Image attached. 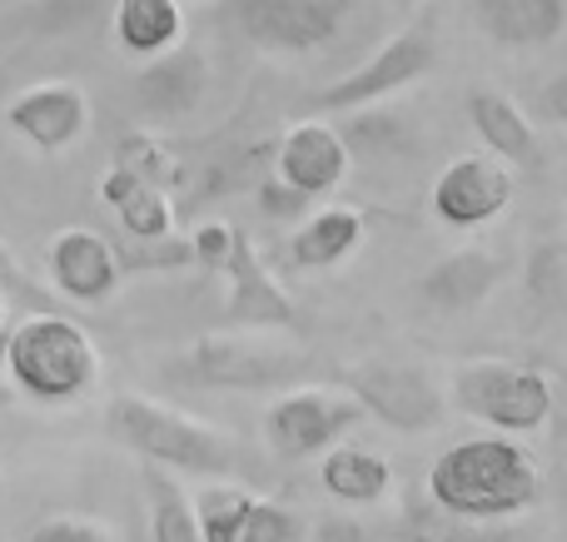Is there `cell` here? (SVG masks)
Wrapping results in <instances>:
<instances>
[{
  "label": "cell",
  "mask_w": 567,
  "mask_h": 542,
  "mask_svg": "<svg viewBox=\"0 0 567 542\" xmlns=\"http://www.w3.org/2000/svg\"><path fill=\"white\" fill-rule=\"evenodd\" d=\"M423 493L453 518L473 523H508L518 513H533L543 503V473L533 454L513 438H468V444L443 448L429 463Z\"/></svg>",
  "instance_id": "1"
},
{
  "label": "cell",
  "mask_w": 567,
  "mask_h": 542,
  "mask_svg": "<svg viewBox=\"0 0 567 542\" xmlns=\"http://www.w3.org/2000/svg\"><path fill=\"white\" fill-rule=\"evenodd\" d=\"M0 364L10 384L35 404H75L100 378V348L75 319L30 314L6 334Z\"/></svg>",
  "instance_id": "2"
},
{
  "label": "cell",
  "mask_w": 567,
  "mask_h": 542,
  "mask_svg": "<svg viewBox=\"0 0 567 542\" xmlns=\"http://www.w3.org/2000/svg\"><path fill=\"white\" fill-rule=\"evenodd\" d=\"M105 424L140 463H159L175 468V473H219V478L235 468V444L219 428L199 424V418L179 414L169 404H155L145 394L110 398Z\"/></svg>",
  "instance_id": "3"
},
{
  "label": "cell",
  "mask_w": 567,
  "mask_h": 542,
  "mask_svg": "<svg viewBox=\"0 0 567 542\" xmlns=\"http://www.w3.org/2000/svg\"><path fill=\"white\" fill-rule=\"evenodd\" d=\"M453 408L498 434H538L553 418V384L528 364L473 358L453 368Z\"/></svg>",
  "instance_id": "4"
},
{
  "label": "cell",
  "mask_w": 567,
  "mask_h": 542,
  "mask_svg": "<svg viewBox=\"0 0 567 542\" xmlns=\"http://www.w3.org/2000/svg\"><path fill=\"white\" fill-rule=\"evenodd\" d=\"M343 394L363 408V418L399 428V434H429L443 424V394L429 368L389 364V358H363L339 374Z\"/></svg>",
  "instance_id": "5"
},
{
  "label": "cell",
  "mask_w": 567,
  "mask_h": 542,
  "mask_svg": "<svg viewBox=\"0 0 567 542\" xmlns=\"http://www.w3.org/2000/svg\"><path fill=\"white\" fill-rule=\"evenodd\" d=\"M433 60H439V50H433V30L409 25V30H399L389 45L373 50L363 65H353L349 75H339L333 85H323L319 95H313V110H323V115H343V110L379 105V100L399 95V90H409L413 80L429 75Z\"/></svg>",
  "instance_id": "6"
},
{
  "label": "cell",
  "mask_w": 567,
  "mask_h": 542,
  "mask_svg": "<svg viewBox=\"0 0 567 542\" xmlns=\"http://www.w3.org/2000/svg\"><path fill=\"white\" fill-rule=\"evenodd\" d=\"M359 424H363V408L349 394H333V388H289V394H279L265 408V444H269V454L303 463V458H319L323 448H333Z\"/></svg>",
  "instance_id": "7"
},
{
  "label": "cell",
  "mask_w": 567,
  "mask_h": 542,
  "mask_svg": "<svg viewBox=\"0 0 567 542\" xmlns=\"http://www.w3.org/2000/svg\"><path fill=\"white\" fill-rule=\"evenodd\" d=\"M349 0H229V20L249 45L269 55H313L333 45Z\"/></svg>",
  "instance_id": "8"
},
{
  "label": "cell",
  "mask_w": 567,
  "mask_h": 542,
  "mask_svg": "<svg viewBox=\"0 0 567 542\" xmlns=\"http://www.w3.org/2000/svg\"><path fill=\"white\" fill-rule=\"evenodd\" d=\"M293 368H299V358L289 348L269 344L259 334H235V329L205 334L189 348V378L199 388H245V394H255V388H275L284 378H293Z\"/></svg>",
  "instance_id": "9"
},
{
  "label": "cell",
  "mask_w": 567,
  "mask_h": 542,
  "mask_svg": "<svg viewBox=\"0 0 567 542\" xmlns=\"http://www.w3.org/2000/svg\"><path fill=\"white\" fill-rule=\"evenodd\" d=\"M513 205V169L498 155H463L433 179V215L449 229L493 225Z\"/></svg>",
  "instance_id": "10"
},
{
  "label": "cell",
  "mask_w": 567,
  "mask_h": 542,
  "mask_svg": "<svg viewBox=\"0 0 567 542\" xmlns=\"http://www.w3.org/2000/svg\"><path fill=\"white\" fill-rule=\"evenodd\" d=\"M225 284H229V299H225V319L219 329H293L299 324V309L289 304V294L279 289V279L265 269V259L255 254L245 229H235V244L225 254Z\"/></svg>",
  "instance_id": "11"
},
{
  "label": "cell",
  "mask_w": 567,
  "mask_h": 542,
  "mask_svg": "<svg viewBox=\"0 0 567 542\" xmlns=\"http://www.w3.org/2000/svg\"><path fill=\"white\" fill-rule=\"evenodd\" d=\"M6 119L25 145L45 149V155H60V149H70L85 135L90 100H85V90L70 85V80H45V85L20 90V95L10 100Z\"/></svg>",
  "instance_id": "12"
},
{
  "label": "cell",
  "mask_w": 567,
  "mask_h": 542,
  "mask_svg": "<svg viewBox=\"0 0 567 542\" xmlns=\"http://www.w3.org/2000/svg\"><path fill=\"white\" fill-rule=\"evenodd\" d=\"M275 175L309 199H323L349 179V139L323 119H299L293 129H284L275 149Z\"/></svg>",
  "instance_id": "13"
},
{
  "label": "cell",
  "mask_w": 567,
  "mask_h": 542,
  "mask_svg": "<svg viewBox=\"0 0 567 542\" xmlns=\"http://www.w3.org/2000/svg\"><path fill=\"white\" fill-rule=\"evenodd\" d=\"M209 95V60L195 45H169L165 55H150L135 75V105L150 119H185Z\"/></svg>",
  "instance_id": "14"
},
{
  "label": "cell",
  "mask_w": 567,
  "mask_h": 542,
  "mask_svg": "<svg viewBox=\"0 0 567 542\" xmlns=\"http://www.w3.org/2000/svg\"><path fill=\"white\" fill-rule=\"evenodd\" d=\"M50 279L75 304H100L120 284V254L95 229H60L50 239Z\"/></svg>",
  "instance_id": "15"
},
{
  "label": "cell",
  "mask_w": 567,
  "mask_h": 542,
  "mask_svg": "<svg viewBox=\"0 0 567 542\" xmlns=\"http://www.w3.org/2000/svg\"><path fill=\"white\" fill-rule=\"evenodd\" d=\"M468 10L503 50H543L567 30V0H468Z\"/></svg>",
  "instance_id": "16"
},
{
  "label": "cell",
  "mask_w": 567,
  "mask_h": 542,
  "mask_svg": "<svg viewBox=\"0 0 567 542\" xmlns=\"http://www.w3.org/2000/svg\"><path fill=\"white\" fill-rule=\"evenodd\" d=\"M100 199H105L110 215L120 219V229H125L130 239H140V244H165L169 229H175V199L159 185H150V179L130 175V169H120V165L100 179Z\"/></svg>",
  "instance_id": "17"
},
{
  "label": "cell",
  "mask_w": 567,
  "mask_h": 542,
  "mask_svg": "<svg viewBox=\"0 0 567 542\" xmlns=\"http://www.w3.org/2000/svg\"><path fill=\"white\" fill-rule=\"evenodd\" d=\"M468 119H473V135L503 159V165H518V169H538L543 165V145H538V129L533 119L513 105L508 95L498 90H473L468 95Z\"/></svg>",
  "instance_id": "18"
},
{
  "label": "cell",
  "mask_w": 567,
  "mask_h": 542,
  "mask_svg": "<svg viewBox=\"0 0 567 542\" xmlns=\"http://www.w3.org/2000/svg\"><path fill=\"white\" fill-rule=\"evenodd\" d=\"M503 279V259L493 249L473 244V249H458V254H443L429 274L419 279V294L423 304L433 309H473L493 294V284Z\"/></svg>",
  "instance_id": "19"
},
{
  "label": "cell",
  "mask_w": 567,
  "mask_h": 542,
  "mask_svg": "<svg viewBox=\"0 0 567 542\" xmlns=\"http://www.w3.org/2000/svg\"><path fill=\"white\" fill-rule=\"evenodd\" d=\"M363 244V209L353 205H323L293 229L289 259L299 269H339L353 249Z\"/></svg>",
  "instance_id": "20"
},
{
  "label": "cell",
  "mask_w": 567,
  "mask_h": 542,
  "mask_svg": "<svg viewBox=\"0 0 567 542\" xmlns=\"http://www.w3.org/2000/svg\"><path fill=\"white\" fill-rule=\"evenodd\" d=\"M319 483L329 498L339 503H353V508H369V503H383L393 493V468L383 454H369V448H323V463H319Z\"/></svg>",
  "instance_id": "21"
},
{
  "label": "cell",
  "mask_w": 567,
  "mask_h": 542,
  "mask_svg": "<svg viewBox=\"0 0 567 542\" xmlns=\"http://www.w3.org/2000/svg\"><path fill=\"white\" fill-rule=\"evenodd\" d=\"M115 40L125 55L150 60L185 40L179 0H115Z\"/></svg>",
  "instance_id": "22"
},
{
  "label": "cell",
  "mask_w": 567,
  "mask_h": 542,
  "mask_svg": "<svg viewBox=\"0 0 567 542\" xmlns=\"http://www.w3.org/2000/svg\"><path fill=\"white\" fill-rule=\"evenodd\" d=\"M145 488H150V533H155V542H199L195 503L179 493V483L159 463H145Z\"/></svg>",
  "instance_id": "23"
},
{
  "label": "cell",
  "mask_w": 567,
  "mask_h": 542,
  "mask_svg": "<svg viewBox=\"0 0 567 542\" xmlns=\"http://www.w3.org/2000/svg\"><path fill=\"white\" fill-rule=\"evenodd\" d=\"M195 503V528H199V542H239V528L249 518V503L255 493L239 483H209Z\"/></svg>",
  "instance_id": "24"
},
{
  "label": "cell",
  "mask_w": 567,
  "mask_h": 542,
  "mask_svg": "<svg viewBox=\"0 0 567 542\" xmlns=\"http://www.w3.org/2000/svg\"><path fill=\"white\" fill-rule=\"evenodd\" d=\"M403 523H409V538L419 542H508L498 523H473V518H453L449 508H439L429 498V503H419L413 498L409 513H403Z\"/></svg>",
  "instance_id": "25"
},
{
  "label": "cell",
  "mask_w": 567,
  "mask_h": 542,
  "mask_svg": "<svg viewBox=\"0 0 567 542\" xmlns=\"http://www.w3.org/2000/svg\"><path fill=\"white\" fill-rule=\"evenodd\" d=\"M115 165L150 179V185H159L165 195H175V189L185 185V165H179V155L159 135H125L115 145Z\"/></svg>",
  "instance_id": "26"
},
{
  "label": "cell",
  "mask_w": 567,
  "mask_h": 542,
  "mask_svg": "<svg viewBox=\"0 0 567 542\" xmlns=\"http://www.w3.org/2000/svg\"><path fill=\"white\" fill-rule=\"evenodd\" d=\"M239 542H299V513L275 498H255L245 528H239Z\"/></svg>",
  "instance_id": "27"
},
{
  "label": "cell",
  "mask_w": 567,
  "mask_h": 542,
  "mask_svg": "<svg viewBox=\"0 0 567 542\" xmlns=\"http://www.w3.org/2000/svg\"><path fill=\"white\" fill-rule=\"evenodd\" d=\"M185 244H189V259H195L199 269L219 274V269H225L229 244H235V225H225V219H209V225H199L195 234L185 239Z\"/></svg>",
  "instance_id": "28"
},
{
  "label": "cell",
  "mask_w": 567,
  "mask_h": 542,
  "mask_svg": "<svg viewBox=\"0 0 567 542\" xmlns=\"http://www.w3.org/2000/svg\"><path fill=\"white\" fill-rule=\"evenodd\" d=\"M25 542H115V538H110L105 523H90V518H50Z\"/></svg>",
  "instance_id": "29"
},
{
  "label": "cell",
  "mask_w": 567,
  "mask_h": 542,
  "mask_svg": "<svg viewBox=\"0 0 567 542\" xmlns=\"http://www.w3.org/2000/svg\"><path fill=\"white\" fill-rule=\"evenodd\" d=\"M309 205L313 199L303 195V189L284 185L279 175H269L265 185H259V209H265L269 219H299V215H309Z\"/></svg>",
  "instance_id": "30"
},
{
  "label": "cell",
  "mask_w": 567,
  "mask_h": 542,
  "mask_svg": "<svg viewBox=\"0 0 567 542\" xmlns=\"http://www.w3.org/2000/svg\"><path fill=\"white\" fill-rule=\"evenodd\" d=\"M309 542H373V533L359 523V518H323Z\"/></svg>",
  "instance_id": "31"
},
{
  "label": "cell",
  "mask_w": 567,
  "mask_h": 542,
  "mask_svg": "<svg viewBox=\"0 0 567 542\" xmlns=\"http://www.w3.org/2000/svg\"><path fill=\"white\" fill-rule=\"evenodd\" d=\"M543 115L558 119V125H567V75H558L548 90H543Z\"/></svg>",
  "instance_id": "32"
},
{
  "label": "cell",
  "mask_w": 567,
  "mask_h": 542,
  "mask_svg": "<svg viewBox=\"0 0 567 542\" xmlns=\"http://www.w3.org/2000/svg\"><path fill=\"white\" fill-rule=\"evenodd\" d=\"M0 314H6V299H0Z\"/></svg>",
  "instance_id": "33"
}]
</instances>
